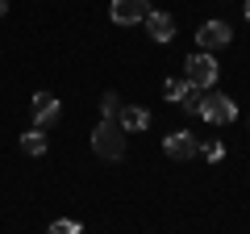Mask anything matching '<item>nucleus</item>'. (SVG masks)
Returning a JSON list of instances; mask_svg holds the SVG:
<instances>
[{"instance_id": "6e6552de", "label": "nucleus", "mask_w": 250, "mask_h": 234, "mask_svg": "<svg viewBox=\"0 0 250 234\" xmlns=\"http://www.w3.org/2000/svg\"><path fill=\"white\" fill-rule=\"evenodd\" d=\"M146 34H150L154 42H171V38H175V17L150 9V17H146Z\"/></svg>"}, {"instance_id": "dca6fc26", "label": "nucleus", "mask_w": 250, "mask_h": 234, "mask_svg": "<svg viewBox=\"0 0 250 234\" xmlns=\"http://www.w3.org/2000/svg\"><path fill=\"white\" fill-rule=\"evenodd\" d=\"M246 21H250V0H246Z\"/></svg>"}, {"instance_id": "0eeeda50", "label": "nucleus", "mask_w": 250, "mask_h": 234, "mask_svg": "<svg viewBox=\"0 0 250 234\" xmlns=\"http://www.w3.org/2000/svg\"><path fill=\"white\" fill-rule=\"evenodd\" d=\"M59 96H54V92H38L34 96V121H38V130H46V126H54V121H59Z\"/></svg>"}, {"instance_id": "f257e3e1", "label": "nucleus", "mask_w": 250, "mask_h": 234, "mask_svg": "<svg viewBox=\"0 0 250 234\" xmlns=\"http://www.w3.org/2000/svg\"><path fill=\"white\" fill-rule=\"evenodd\" d=\"M200 117H205L208 126H229L233 117H238V105H233L225 92H217V88H208V92H200V109H196Z\"/></svg>"}, {"instance_id": "ddd939ff", "label": "nucleus", "mask_w": 250, "mask_h": 234, "mask_svg": "<svg viewBox=\"0 0 250 234\" xmlns=\"http://www.w3.org/2000/svg\"><path fill=\"white\" fill-rule=\"evenodd\" d=\"M46 234H83L80 222H71V217H59V222H50V230Z\"/></svg>"}, {"instance_id": "9d476101", "label": "nucleus", "mask_w": 250, "mask_h": 234, "mask_svg": "<svg viewBox=\"0 0 250 234\" xmlns=\"http://www.w3.org/2000/svg\"><path fill=\"white\" fill-rule=\"evenodd\" d=\"M21 151H25V155H34V159H42V155H46V134H42V130H29V134H21Z\"/></svg>"}, {"instance_id": "f8f14e48", "label": "nucleus", "mask_w": 250, "mask_h": 234, "mask_svg": "<svg viewBox=\"0 0 250 234\" xmlns=\"http://www.w3.org/2000/svg\"><path fill=\"white\" fill-rule=\"evenodd\" d=\"M117 113H121V96H117V92H104V96H100V117H104V121H117Z\"/></svg>"}, {"instance_id": "423d86ee", "label": "nucleus", "mask_w": 250, "mask_h": 234, "mask_svg": "<svg viewBox=\"0 0 250 234\" xmlns=\"http://www.w3.org/2000/svg\"><path fill=\"white\" fill-rule=\"evenodd\" d=\"M163 151H167L171 159H179V163H184V159H196V155H200V146H196V138L188 134V130H171V134L163 138Z\"/></svg>"}, {"instance_id": "4468645a", "label": "nucleus", "mask_w": 250, "mask_h": 234, "mask_svg": "<svg viewBox=\"0 0 250 234\" xmlns=\"http://www.w3.org/2000/svg\"><path fill=\"white\" fill-rule=\"evenodd\" d=\"M200 155H205V159H221L225 146H221V142H208V146H200Z\"/></svg>"}, {"instance_id": "f03ea898", "label": "nucleus", "mask_w": 250, "mask_h": 234, "mask_svg": "<svg viewBox=\"0 0 250 234\" xmlns=\"http://www.w3.org/2000/svg\"><path fill=\"white\" fill-rule=\"evenodd\" d=\"M92 151L100 155V159H121L125 155V130L117 126V121H100L96 130H92Z\"/></svg>"}, {"instance_id": "7ed1b4c3", "label": "nucleus", "mask_w": 250, "mask_h": 234, "mask_svg": "<svg viewBox=\"0 0 250 234\" xmlns=\"http://www.w3.org/2000/svg\"><path fill=\"white\" fill-rule=\"evenodd\" d=\"M188 84H192V88L196 92H208L217 84V75H221V67H217V59L208 50H196V54H188Z\"/></svg>"}, {"instance_id": "9b49d317", "label": "nucleus", "mask_w": 250, "mask_h": 234, "mask_svg": "<svg viewBox=\"0 0 250 234\" xmlns=\"http://www.w3.org/2000/svg\"><path fill=\"white\" fill-rule=\"evenodd\" d=\"M188 96H192V84L188 80H167V100L171 105H184Z\"/></svg>"}, {"instance_id": "20e7f679", "label": "nucleus", "mask_w": 250, "mask_h": 234, "mask_svg": "<svg viewBox=\"0 0 250 234\" xmlns=\"http://www.w3.org/2000/svg\"><path fill=\"white\" fill-rule=\"evenodd\" d=\"M108 17H113V25H142L150 17V0H113Z\"/></svg>"}, {"instance_id": "1a4fd4ad", "label": "nucleus", "mask_w": 250, "mask_h": 234, "mask_svg": "<svg viewBox=\"0 0 250 234\" xmlns=\"http://www.w3.org/2000/svg\"><path fill=\"white\" fill-rule=\"evenodd\" d=\"M117 126H121L125 134H134V130H146V126H150V113H146L142 105H125L121 113H117Z\"/></svg>"}, {"instance_id": "2eb2a0df", "label": "nucleus", "mask_w": 250, "mask_h": 234, "mask_svg": "<svg viewBox=\"0 0 250 234\" xmlns=\"http://www.w3.org/2000/svg\"><path fill=\"white\" fill-rule=\"evenodd\" d=\"M4 13H9V0H0V17H4Z\"/></svg>"}, {"instance_id": "39448f33", "label": "nucleus", "mask_w": 250, "mask_h": 234, "mask_svg": "<svg viewBox=\"0 0 250 234\" xmlns=\"http://www.w3.org/2000/svg\"><path fill=\"white\" fill-rule=\"evenodd\" d=\"M196 42H200V50H221V46H229L233 42L229 21H205L200 34H196Z\"/></svg>"}]
</instances>
